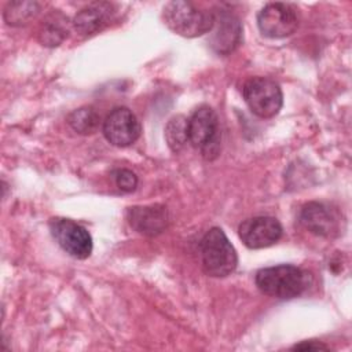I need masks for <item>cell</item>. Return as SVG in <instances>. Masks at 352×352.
I'll list each match as a JSON object with an SVG mask.
<instances>
[{"instance_id":"6da1fadb","label":"cell","mask_w":352,"mask_h":352,"mask_svg":"<svg viewBox=\"0 0 352 352\" xmlns=\"http://www.w3.org/2000/svg\"><path fill=\"white\" fill-rule=\"evenodd\" d=\"M254 280L261 293L280 300H290L301 296L309 287L312 276L300 267L280 264L258 270Z\"/></svg>"},{"instance_id":"7a4b0ae2","label":"cell","mask_w":352,"mask_h":352,"mask_svg":"<svg viewBox=\"0 0 352 352\" xmlns=\"http://www.w3.org/2000/svg\"><path fill=\"white\" fill-rule=\"evenodd\" d=\"M162 16L173 33L188 38L210 32L214 23V11L199 8L190 1H169Z\"/></svg>"},{"instance_id":"3957f363","label":"cell","mask_w":352,"mask_h":352,"mask_svg":"<svg viewBox=\"0 0 352 352\" xmlns=\"http://www.w3.org/2000/svg\"><path fill=\"white\" fill-rule=\"evenodd\" d=\"M201 260L204 271L214 278L230 275L238 264V254L224 231L213 227L204 235L201 245Z\"/></svg>"},{"instance_id":"277c9868","label":"cell","mask_w":352,"mask_h":352,"mask_svg":"<svg viewBox=\"0 0 352 352\" xmlns=\"http://www.w3.org/2000/svg\"><path fill=\"white\" fill-rule=\"evenodd\" d=\"M188 143L199 148L206 160H213L220 151L219 118L209 106H199L187 121Z\"/></svg>"},{"instance_id":"5b68a950","label":"cell","mask_w":352,"mask_h":352,"mask_svg":"<svg viewBox=\"0 0 352 352\" xmlns=\"http://www.w3.org/2000/svg\"><path fill=\"white\" fill-rule=\"evenodd\" d=\"M243 99L250 111L260 118L275 117L283 104L280 87L267 77H252L242 88Z\"/></svg>"},{"instance_id":"8992f818","label":"cell","mask_w":352,"mask_h":352,"mask_svg":"<svg viewBox=\"0 0 352 352\" xmlns=\"http://www.w3.org/2000/svg\"><path fill=\"white\" fill-rule=\"evenodd\" d=\"M50 230L58 245L72 257L84 260L92 253V236L81 224L70 219L54 217L50 220Z\"/></svg>"},{"instance_id":"52a82bcc","label":"cell","mask_w":352,"mask_h":352,"mask_svg":"<svg viewBox=\"0 0 352 352\" xmlns=\"http://www.w3.org/2000/svg\"><path fill=\"white\" fill-rule=\"evenodd\" d=\"M257 26L265 37H287L298 28L297 8L289 3H268L257 14Z\"/></svg>"},{"instance_id":"ba28073f","label":"cell","mask_w":352,"mask_h":352,"mask_svg":"<svg viewBox=\"0 0 352 352\" xmlns=\"http://www.w3.org/2000/svg\"><path fill=\"white\" fill-rule=\"evenodd\" d=\"M142 132V125L128 107H116L103 122V135L109 143L126 147L135 143Z\"/></svg>"},{"instance_id":"9c48e42d","label":"cell","mask_w":352,"mask_h":352,"mask_svg":"<svg viewBox=\"0 0 352 352\" xmlns=\"http://www.w3.org/2000/svg\"><path fill=\"white\" fill-rule=\"evenodd\" d=\"M239 238L249 249H263L276 243L282 236V226L275 217L257 216L239 224Z\"/></svg>"},{"instance_id":"30bf717a","label":"cell","mask_w":352,"mask_h":352,"mask_svg":"<svg viewBox=\"0 0 352 352\" xmlns=\"http://www.w3.org/2000/svg\"><path fill=\"white\" fill-rule=\"evenodd\" d=\"M209 44L217 54L232 52L242 40V25L239 19L226 10L214 11V23L210 30Z\"/></svg>"},{"instance_id":"8fae6325","label":"cell","mask_w":352,"mask_h":352,"mask_svg":"<svg viewBox=\"0 0 352 352\" xmlns=\"http://www.w3.org/2000/svg\"><path fill=\"white\" fill-rule=\"evenodd\" d=\"M128 221L133 230L143 235H158L169 223L168 210L162 205L133 206L128 209Z\"/></svg>"},{"instance_id":"7c38bea8","label":"cell","mask_w":352,"mask_h":352,"mask_svg":"<svg viewBox=\"0 0 352 352\" xmlns=\"http://www.w3.org/2000/svg\"><path fill=\"white\" fill-rule=\"evenodd\" d=\"M300 221L309 232L319 236H331L338 228L333 212L320 202L305 204L300 213Z\"/></svg>"},{"instance_id":"4fadbf2b","label":"cell","mask_w":352,"mask_h":352,"mask_svg":"<svg viewBox=\"0 0 352 352\" xmlns=\"http://www.w3.org/2000/svg\"><path fill=\"white\" fill-rule=\"evenodd\" d=\"M114 10L110 3H92L77 12L73 25L82 36H89L102 30L113 18Z\"/></svg>"},{"instance_id":"5bb4252c","label":"cell","mask_w":352,"mask_h":352,"mask_svg":"<svg viewBox=\"0 0 352 352\" xmlns=\"http://www.w3.org/2000/svg\"><path fill=\"white\" fill-rule=\"evenodd\" d=\"M67 122L77 133L91 135L99 128L100 116L92 107H80L69 114Z\"/></svg>"},{"instance_id":"9a60e30c","label":"cell","mask_w":352,"mask_h":352,"mask_svg":"<svg viewBox=\"0 0 352 352\" xmlns=\"http://www.w3.org/2000/svg\"><path fill=\"white\" fill-rule=\"evenodd\" d=\"M40 10L36 1H11L4 10V21L11 26L25 25Z\"/></svg>"},{"instance_id":"2e32d148","label":"cell","mask_w":352,"mask_h":352,"mask_svg":"<svg viewBox=\"0 0 352 352\" xmlns=\"http://www.w3.org/2000/svg\"><path fill=\"white\" fill-rule=\"evenodd\" d=\"M187 121L184 116L172 117L165 126V139L172 151H179L188 142L187 135Z\"/></svg>"},{"instance_id":"e0dca14e","label":"cell","mask_w":352,"mask_h":352,"mask_svg":"<svg viewBox=\"0 0 352 352\" xmlns=\"http://www.w3.org/2000/svg\"><path fill=\"white\" fill-rule=\"evenodd\" d=\"M65 19H58L55 18H50L47 19L40 32H38V40L43 45L47 47H56L59 45L67 36V29L63 25Z\"/></svg>"},{"instance_id":"ac0fdd59","label":"cell","mask_w":352,"mask_h":352,"mask_svg":"<svg viewBox=\"0 0 352 352\" xmlns=\"http://www.w3.org/2000/svg\"><path fill=\"white\" fill-rule=\"evenodd\" d=\"M113 176L117 187L124 192H132L138 187V176L129 169H117Z\"/></svg>"},{"instance_id":"d6986e66","label":"cell","mask_w":352,"mask_h":352,"mask_svg":"<svg viewBox=\"0 0 352 352\" xmlns=\"http://www.w3.org/2000/svg\"><path fill=\"white\" fill-rule=\"evenodd\" d=\"M292 349H294V351H326V349H329V346L319 341H304L301 344L294 345Z\"/></svg>"}]
</instances>
